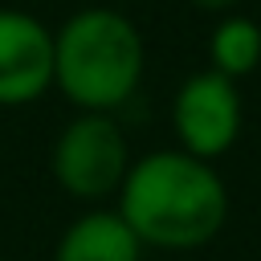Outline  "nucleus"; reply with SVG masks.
<instances>
[{
	"label": "nucleus",
	"mask_w": 261,
	"mask_h": 261,
	"mask_svg": "<svg viewBox=\"0 0 261 261\" xmlns=\"http://www.w3.org/2000/svg\"><path fill=\"white\" fill-rule=\"evenodd\" d=\"M114 208L143 249L192 253L224 228L228 188L212 159H200L184 147H159L130 159Z\"/></svg>",
	"instance_id": "f257e3e1"
},
{
	"label": "nucleus",
	"mask_w": 261,
	"mask_h": 261,
	"mask_svg": "<svg viewBox=\"0 0 261 261\" xmlns=\"http://www.w3.org/2000/svg\"><path fill=\"white\" fill-rule=\"evenodd\" d=\"M147 69V41L139 24L114 4L69 12L53 29V90L73 110H122Z\"/></svg>",
	"instance_id": "f03ea898"
},
{
	"label": "nucleus",
	"mask_w": 261,
	"mask_h": 261,
	"mask_svg": "<svg viewBox=\"0 0 261 261\" xmlns=\"http://www.w3.org/2000/svg\"><path fill=\"white\" fill-rule=\"evenodd\" d=\"M130 143L114 114L77 110L53 139L49 171L57 188L77 204H106L118 196L122 175L130 167Z\"/></svg>",
	"instance_id": "7ed1b4c3"
},
{
	"label": "nucleus",
	"mask_w": 261,
	"mask_h": 261,
	"mask_svg": "<svg viewBox=\"0 0 261 261\" xmlns=\"http://www.w3.org/2000/svg\"><path fill=\"white\" fill-rule=\"evenodd\" d=\"M245 126V102L241 86L216 69H196L179 82L171 98V135L175 147L200 155V159H220L237 147Z\"/></svg>",
	"instance_id": "20e7f679"
},
{
	"label": "nucleus",
	"mask_w": 261,
	"mask_h": 261,
	"mask_svg": "<svg viewBox=\"0 0 261 261\" xmlns=\"http://www.w3.org/2000/svg\"><path fill=\"white\" fill-rule=\"evenodd\" d=\"M49 90L53 29L24 8H0V106H33Z\"/></svg>",
	"instance_id": "39448f33"
},
{
	"label": "nucleus",
	"mask_w": 261,
	"mask_h": 261,
	"mask_svg": "<svg viewBox=\"0 0 261 261\" xmlns=\"http://www.w3.org/2000/svg\"><path fill=\"white\" fill-rule=\"evenodd\" d=\"M143 241L118 216V208H86L65 224L53 245V261H143Z\"/></svg>",
	"instance_id": "423d86ee"
},
{
	"label": "nucleus",
	"mask_w": 261,
	"mask_h": 261,
	"mask_svg": "<svg viewBox=\"0 0 261 261\" xmlns=\"http://www.w3.org/2000/svg\"><path fill=\"white\" fill-rule=\"evenodd\" d=\"M257 65H261V24L241 8L224 12L208 33V69L241 82L257 73Z\"/></svg>",
	"instance_id": "0eeeda50"
},
{
	"label": "nucleus",
	"mask_w": 261,
	"mask_h": 261,
	"mask_svg": "<svg viewBox=\"0 0 261 261\" xmlns=\"http://www.w3.org/2000/svg\"><path fill=\"white\" fill-rule=\"evenodd\" d=\"M196 12H208V16H224V12H237L245 0H188Z\"/></svg>",
	"instance_id": "6e6552de"
},
{
	"label": "nucleus",
	"mask_w": 261,
	"mask_h": 261,
	"mask_svg": "<svg viewBox=\"0 0 261 261\" xmlns=\"http://www.w3.org/2000/svg\"><path fill=\"white\" fill-rule=\"evenodd\" d=\"M0 261H8V257H0Z\"/></svg>",
	"instance_id": "1a4fd4ad"
}]
</instances>
